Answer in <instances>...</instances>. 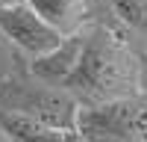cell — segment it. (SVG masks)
<instances>
[{
    "label": "cell",
    "instance_id": "277c9868",
    "mask_svg": "<svg viewBox=\"0 0 147 142\" xmlns=\"http://www.w3.org/2000/svg\"><path fill=\"white\" fill-rule=\"evenodd\" d=\"M0 36L24 51L27 56H41L65 39L59 30H53L27 0H12L0 3Z\"/></svg>",
    "mask_w": 147,
    "mask_h": 142
},
{
    "label": "cell",
    "instance_id": "ba28073f",
    "mask_svg": "<svg viewBox=\"0 0 147 142\" xmlns=\"http://www.w3.org/2000/svg\"><path fill=\"white\" fill-rule=\"evenodd\" d=\"M115 18L132 30H147V0H109Z\"/></svg>",
    "mask_w": 147,
    "mask_h": 142
},
{
    "label": "cell",
    "instance_id": "52a82bcc",
    "mask_svg": "<svg viewBox=\"0 0 147 142\" xmlns=\"http://www.w3.org/2000/svg\"><path fill=\"white\" fill-rule=\"evenodd\" d=\"M27 3L62 36L77 33L85 24V18H88L85 0H27Z\"/></svg>",
    "mask_w": 147,
    "mask_h": 142
},
{
    "label": "cell",
    "instance_id": "5b68a950",
    "mask_svg": "<svg viewBox=\"0 0 147 142\" xmlns=\"http://www.w3.org/2000/svg\"><path fill=\"white\" fill-rule=\"evenodd\" d=\"M82 30L65 36L53 51H47L41 56H32V65H30V74L35 80H44L50 86H65V80L74 74V68L80 62V53H82Z\"/></svg>",
    "mask_w": 147,
    "mask_h": 142
},
{
    "label": "cell",
    "instance_id": "7c38bea8",
    "mask_svg": "<svg viewBox=\"0 0 147 142\" xmlns=\"http://www.w3.org/2000/svg\"><path fill=\"white\" fill-rule=\"evenodd\" d=\"M0 3H12V0H0Z\"/></svg>",
    "mask_w": 147,
    "mask_h": 142
},
{
    "label": "cell",
    "instance_id": "30bf717a",
    "mask_svg": "<svg viewBox=\"0 0 147 142\" xmlns=\"http://www.w3.org/2000/svg\"><path fill=\"white\" fill-rule=\"evenodd\" d=\"M65 142H85V139H82V136H80V133H71V136H68V139H65Z\"/></svg>",
    "mask_w": 147,
    "mask_h": 142
},
{
    "label": "cell",
    "instance_id": "6da1fadb",
    "mask_svg": "<svg viewBox=\"0 0 147 142\" xmlns=\"http://www.w3.org/2000/svg\"><path fill=\"white\" fill-rule=\"evenodd\" d=\"M82 53L74 74L65 80L71 95L100 104L138 92V59L129 47L106 27H91L82 33Z\"/></svg>",
    "mask_w": 147,
    "mask_h": 142
},
{
    "label": "cell",
    "instance_id": "8992f818",
    "mask_svg": "<svg viewBox=\"0 0 147 142\" xmlns=\"http://www.w3.org/2000/svg\"><path fill=\"white\" fill-rule=\"evenodd\" d=\"M0 130L12 142H65L71 133H77V130H59L41 118H32L9 106H0Z\"/></svg>",
    "mask_w": 147,
    "mask_h": 142
},
{
    "label": "cell",
    "instance_id": "8fae6325",
    "mask_svg": "<svg viewBox=\"0 0 147 142\" xmlns=\"http://www.w3.org/2000/svg\"><path fill=\"white\" fill-rule=\"evenodd\" d=\"M0 142H12V139H9V136L3 133V130H0Z\"/></svg>",
    "mask_w": 147,
    "mask_h": 142
},
{
    "label": "cell",
    "instance_id": "7a4b0ae2",
    "mask_svg": "<svg viewBox=\"0 0 147 142\" xmlns=\"http://www.w3.org/2000/svg\"><path fill=\"white\" fill-rule=\"evenodd\" d=\"M77 133L85 142H147V104L124 95L80 106Z\"/></svg>",
    "mask_w": 147,
    "mask_h": 142
},
{
    "label": "cell",
    "instance_id": "3957f363",
    "mask_svg": "<svg viewBox=\"0 0 147 142\" xmlns=\"http://www.w3.org/2000/svg\"><path fill=\"white\" fill-rule=\"evenodd\" d=\"M41 86H24V83H3L0 89V106L27 113L32 118L53 124L59 130H77L80 101L65 86H50L38 80Z\"/></svg>",
    "mask_w": 147,
    "mask_h": 142
},
{
    "label": "cell",
    "instance_id": "9c48e42d",
    "mask_svg": "<svg viewBox=\"0 0 147 142\" xmlns=\"http://www.w3.org/2000/svg\"><path fill=\"white\" fill-rule=\"evenodd\" d=\"M138 89L147 92V53L138 56Z\"/></svg>",
    "mask_w": 147,
    "mask_h": 142
}]
</instances>
